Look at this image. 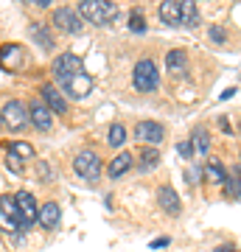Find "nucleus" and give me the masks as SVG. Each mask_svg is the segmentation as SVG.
Wrapping results in <instances>:
<instances>
[{
  "instance_id": "f257e3e1",
  "label": "nucleus",
  "mask_w": 241,
  "mask_h": 252,
  "mask_svg": "<svg viewBox=\"0 0 241 252\" xmlns=\"http://www.w3.org/2000/svg\"><path fill=\"white\" fill-rule=\"evenodd\" d=\"M76 11H79L81 20H90L96 26H104V23L118 17V6L115 3H104V0H84V3H79Z\"/></svg>"
},
{
  "instance_id": "f03ea898",
  "label": "nucleus",
  "mask_w": 241,
  "mask_h": 252,
  "mask_svg": "<svg viewBox=\"0 0 241 252\" xmlns=\"http://www.w3.org/2000/svg\"><path fill=\"white\" fill-rule=\"evenodd\" d=\"M132 81H135V90L140 93H154L157 84H160V73H157V64L152 59H140L132 70Z\"/></svg>"
},
{
  "instance_id": "7ed1b4c3",
  "label": "nucleus",
  "mask_w": 241,
  "mask_h": 252,
  "mask_svg": "<svg viewBox=\"0 0 241 252\" xmlns=\"http://www.w3.org/2000/svg\"><path fill=\"white\" fill-rule=\"evenodd\" d=\"M73 168H76V174H79L81 180L99 182V177H101V157L93 152V149H84V152L76 154V160H73Z\"/></svg>"
},
{
  "instance_id": "20e7f679",
  "label": "nucleus",
  "mask_w": 241,
  "mask_h": 252,
  "mask_svg": "<svg viewBox=\"0 0 241 252\" xmlns=\"http://www.w3.org/2000/svg\"><path fill=\"white\" fill-rule=\"evenodd\" d=\"M59 87H62V93H68L70 98H87L90 90H93V79L81 70V73H73V76L62 79L59 81Z\"/></svg>"
},
{
  "instance_id": "39448f33",
  "label": "nucleus",
  "mask_w": 241,
  "mask_h": 252,
  "mask_svg": "<svg viewBox=\"0 0 241 252\" xmlns=\"http://www.w3.org/2000/svg\"><path fill=\"white\" fill-rule=\"evenodd\" d=\"M14 202H17V210H20V219H23V230H31L36 224V199L34 193H28V190H17L14 193Z\"/></svg>"
},
{
  "instance_id": "423d86ee",
  "label": "nucleus",
  "mask_w": 241,
  "mask_h": 252,
  "mask_svg": "<svg viewBox=\"0 0 241 252\" xmlns=\"http://www.w3.org/2000/svg\"><path fill=\"white\" fill-rule=\"evenodd\" d=\"M54 26L59 28V31H65V34H81L84 20L79 17V11H76V9H68V6H62V9L54 11Z\"/></svg>"
},
{
  "instance_id": "0eeeda50",
  "label": "nucleus",
  "mask_w": 241,
  "mask_h": 252,
  "mask_svg": "<svg viewBox=\"0 0 241 252\" xmlns=\"http://www.w3.org/2000/svg\"><path fill=\"white\" fill-rule=\"evenodd\" d=\"M0 118H3V124L9 126V129H23L28 124V109L23 101H9L3 107V112H0Z\"/></svg>"
},
{
  "instance_id": "6e6552de",
  "label": "nucleus",
  "mask_w": 241,
  "mask_h": 252,
  "mask_svg": "<svg viewBox=\"0 0 241 252\" xmlns=\"http://www.w3.org/2000/svg\"><path fill=\"white\" fill-rule=\"evenodd\" d=\"M51 70H54L56 81L68 79V76H73V73H81V56H76V54H59L54 59V64H51Z\"/></svg>"
},
{
  "instance_id": "1a4fd4ad",
  "label": "nucleus",
  "mask_w": 241,
  "mask_h": 252,
  "mask_svg": "<svg viewBox=\"0 0 241 252\" xmlns=\"http://www.w3.org/2000/svg\"><path fill=\"white\" fill-rule=\"evenodd\" d=\"M135 137L140 140V143H163V137H166V129H163L157 121H138L135 124Z\"/></svg>"
},
{
  "instance_id": "9d476101",
  "label": "nucleus",
  "mask_w": 241,
  "mask_h": 252,
  "mask_svg": "<svg viewBox=\"0 0 241 252\" xmlns=\"http://www.w3.org/2000/svg\"><path fill=\"white\" fill-rule=\"evenodd\" d=\"M28 121L39 129V132H48L51 126H54V112L45 107L42 101H31V107H28Z\"/></svg>"
},
{
  "instance_id": "9b49d317",
  "label": "nucleus",
  "mask_w": 241,
  "mask_h": 252,
  "mask_svg": "<svg viewBox=\"0 0 241 252\" xmlns=\"http://www.w3.org/2000/svg\"><path fill=\"white\" fill-rule=\"evenodd\" d=\"M59 219H62V210H59L56 202H45V205L39 207V213H36V221H39V227H45V230H56V227H59Z\"/></svg>"
},
{
  "instance_id": "f8f14e48",
  "label": "nucleus",
  "mask_w": 241,
  "mask_h": 252,
  "mask_svg": "<svg viewBox=\"0 0 241 252\" xmlns=\"http://www.w3.org/2000/svg\"><path fill=\"white\" fill-rule=\"evenodd\" d=\"M157 205L166 210V213H171V216H179V196H177V190L171 188V185H163L160 190H157Z\"/></svg>"
},
{
  "instance_id": "ddd939ff",
  "label": "nucleus",
  "mask_w": 241,
  "mask_h": 252,
  "mask_svg": "<svg viewBox=\"0 0 241 252\" xmlns=\"http://www.w3.org/2000/svg\"><path fill=\"white\" fill-rule=\"evenodd\" d=\"M42 98H45V107L51 109V112H59V115L68 112V101H65V95L56 90L54 84H45L42 87Z\"/></svg>"
},
{
  "instance_id": "4468645a",
  "label": "nucleus",
  "mask_w": 241,
  "mask_h": 252,
  "mask_svg": "<svg viewBox=\"0 0 241 252\" xmlns=\"http://www.w3.org/2000/svg\"><path fill=\"white\" fill-rule=\"evenodd\" d=\"M160 20L166 23V26H182V6H179L177 0H166V3H160Z\"/></svg>"
},
{
  "instance_id": "2eb2a0df",
  "label": "nucleus",
  "mask_w": 241,
  "mask_h": 252,
  "mask_svg": "<svg viewBox=\"0 0 241 252\" xmlns=\"http://www.w3.org/2000/svg\"><path fill=\"white\" fill-rule=\"evenodd\" d=\"M28 34H31V39H34L42 51H54V36H51V31H48L42 23H31V26H28Z\"/></svg>"
},
{
  "instance_id": "dca6fc26",
  "label": "nucleus",
  "mask_w": 241,
  "mask_h": 252,
  "mask_svg": "<svg viewBox=\"0 0 241 252\" xmlns=\"http://www.w3.org/2000/svg\"><path fill=\"white\" fill-rule=\"evenodd\" d=\"M129 168H132V154H129V152H121L115 160L109 162L107 174H109V180H118V177H124Z\"/></svg>"
},
{
  "instance_id": "f3484780",
  "label": "nucleus",
  "mask_w": 241,
  "mask_h": 252,
  "mask_svg": "<svg viewBox=\"0 0 241 252\" xmlns=\"http://www.w3.org/2000/svg\"><path fill=\"white\" fill-rule=\"evenodd\" d=\"M20 62H23V48L20 45H3L0 48V64H3V67L14 70Z\"/></svg>"
},
{
  "instance_id": "a211bd4d",
  "label": "nucleus",
  "mask_w": 241,
  "mask_h": 252,
  "mask_svg": "<svg viewBox=\"0 0 241 252\" xmlns=\"http://www.w3.org/2000/svg\"><path fill=\"white\" fill-rule=\"evenodd\" d=\"M185 64H188V54L182 51V48H174V51L166 54V70L169 73H182Z\"/></svg>"
},
{
  "instance_id": "6ab92c4d",
  "label": "nucleus",
  "mask_w": 241,
  "mask_h": 252,
  "mask_svg": "<svg viewBox=\"0 0 241 252\" xmlns=\"http://www.w3.org/2000/svg\"><path fill=\"white\" fill-rule=\"evenodd\" d=\"M205 180L213 182V185H224L227 182V171H224V165L219 160H207L205 165Z\"/></svg>"
},
{
  "instance_id": "aec40b11",
  "label": "nucleus",
  "mask_w": 241,
  "mask_h": 252,
  "mask_svg": "<svg viewBox=\"0 0 241 252\" xmlns=\"http://www.w3.org/2000/svg\"><path fill=\"white\" fill-rule=\"evenodd\" d=\"M0 216L11 219V221H17V224L23 227V219H20V210H17L14 196H0Z\"/></svg>"
},
{
  "instance_id": "412c9836",
  "label": "nucleus",
  "mask_w": 241,
  "mask_h": 252,
  "mask_svg": "<svg viewBox=\"0 0 241 252\" xmlns=\"http://www.w3.org/2000/svg\"><path fill=\"white\" fill-rule=\"evenodd\" d=\"M191 146H194V152H202V154L210 149V132H207L205 126H197V129H194V135H191Z\"/></svg>"
},
{
  "instance_id": "4be33fe9",
  "label": "nucleus",
  "mask_w": 241,
  "mask_h": 252,
  "mask_svg": "<svg viewBox=\"0 0 241 252\" xmlns=\"http://www.w3.org/2000/svg\"><path fill=\"white\" fill-rule=\"evenodd\" d=\"M179 6H182V23H185L188 28H197L199 26V9L191 0H179Z\"/></svg>"
},
{
  "instance_id": "5701e85b",
  "label": "nucleus",
  "mask_w": 241,
  "mask_h": 252,
  "mask_svg": "<svg viewBox=\"0 0 241 252\" xmlns=\"http://www.w3.org/2000/svg\"><path fill=\"white\" fill-rule=\"evenodd\" d=\"M9 152H11V157H17V160H34V146L31 143H26V140H14V143L9 146Z\"/></svg>"
},
{
  "instance_id": "b1692460",
  "label": "nucleus",
  "mask_w": 241,
  "mask_h": 252,
  "mask_svg": "<svg viewBox=\"0 0 241 252\" xmlns=\"http://www.w3.org/2000/svg\"><path fill=\"white\" fill-rule=\"evenodd\" d=\"M107 143L112 146V149H118V146L126 143V126L124 124H112L107 132Z\"/></svg>"
},
{
  "instance_id": "393cba45",
  "label": "nucleus",
  "mask_w": 241,
  "mask_h": 252,
  "mask_svg": "<svg viewBox=\"0 0 241 252\" xmlns=\"http://www.w3.org/2000/svg\"><path fill=\"white\" fill-rule=\"evenodd\" d=\"M157 162H160V152H157V149H143L140 171H152V168H157Z\"/></svg>"
},
{
  "instance_id": "a878e982",
  "label": "nucleus",
  "mask_w": 241,
  "mask_h": 252,
  "mask_svg": "<svg viewBox=\"0 0 241 252\" xmlns=\"http://www.w3.org/2000/svg\"><path fill=\"white\" fill-rule=\"evenodd\" d=\"M129 28H132L135 34H140V31H146V20H143L140 9L132 11V17H129Z\"/></svg>"
},
{
  "instance_id": "bb28decb",
  "label": "nucleus",
  "mask_w": 241,
  "mask_h": 252,
  "mask_svg": "<svg viewBox=\"0 0 241 252\" xmlns=\"http://www.w3.org/2000/svg\"><path fill=\"white\" fill-rule=\"evenodd\" d=\"M224 188H227V193H230V196H239L241 199V171L236 174V180H230V177H227Z\"/></svg>"
},
{
  "instance_id": "cd10ccee",
  "label": "nucleus",
  "mask_w": 241,
  "mask_h": 252,
  "mask_svg": "<svg viewBox=\"0 0 241 252\" xmlns=\"http://www.w3.org/2000/svg\"><path fill=\"white\" fill-rule=\"evenodd\" d=\"M210 39L219 42V45H224V42H227V31H224L222 26H213V28H210Z\"/></svg>"
},
{
  "instance_id": "c85d7f7f",
  "label": "nucleus",
  "mask_w": 241,
  "mask_h": 252,
  "mask_svg": "<svg viewBox=\"0 0 241 252\" xmlns=\"http://www.w3.org/2000/svg\"><path fill=\"white\" fill-rule=\"evenodd\" d=\"M177 152L182 154V157H188V160H191V157H194V146H191V143H179Z\"/></svg>"
},
{
  "instance_id": "c756f323",
  "label": "nucleus",
  "mask_w": 241,
  "mask_h": 252,
  "mask_svg": "<svg viewBox=\"0 0 241 252\" xmlns=\"http://www.w3.org/2000/svg\"><path fill=\"white\" fill-rule=\"evenodd\" d=\"M169 244H171V238H157V241L149 244V250H160V247H169Z\"/></svg>"
},
{
  "instance_id": "7c9ffc66",
  "label": "nucleus",
  "mask_w": 241,
  "mask_h": 252,
  "mask_svg": "<svg viewBox=\"0 0 241 252\" xmlns=\"http://www.w3.org/2000/svg\"><path fill=\"white\" fill-rule=\"evenodd\" d=\"M213 252H239L236 247H230V244H222V247H216Z\"/></svg>"
},
{
  "instance_id": "2f4dec72",
  "label": "nucleus",
  "mask_w": 241,
  "mask_h": 252,
  "mask_svg": "<svg viewBox=\"0 0 241 252\" xmlns=\"http://www.w3.org/2000/svg\"><path fill=\"white\" fill-rule=\"evenodd\" d=\"M219 126H222V129H224V132H227V135H230V132H233V129H230V124H227L224 118H219Z\"/></svg>"
},
{
  "instance_id": "473e14b6",
  "label": "nucleus",
  "mask_w": 241,
  "mask_h": 252,
  "mask_svg": "<svg viewBox=\"0 0 241 252\" xmlns=\"http://www.w3.org/2000/svg\"><path fill=\"white\" fill-rule=\"evenodd\" d=\"M239 132H241V121H239Z\"/></svg>"
},
{
  "instance_id": "72a5a7b5",
  "label": "nucleus",
  "mask_w": 241,
  "mask_h": 252,
  "mask_svg": "<svg viewBox=\"0 0 241 252\" xmlns=\"http://www.w3.org/2000/svg\"><path fill=\"white\" fill-rule=\"evenodd\" d=\"M0 126H3V118H0Z\"/></svg>"
}]
</instances>
